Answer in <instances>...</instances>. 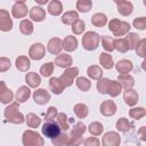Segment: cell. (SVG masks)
I'll return each mask as SVG.
<instances>
[{
  "mask_svg": "<svg viewBox=\"0 0 146 146\" xmlns=\"http://www.w3.org/2000/svg\"><path fill=\"white\" fill-rule=\"evenodd\" d=\"M103 131H104V127L100 122L95 121V122H91L89 124V132L92 136H100L103 133Z\"/></svg>",
  "mask_w": 146,
  "mask_h": 146,
  "instance_id": "cell-43",
  "label": "cell"
},
{
  "mask_svg": "<svg viewBox=\"0 0 146 146\" xmlns=\"http://www.w3.org/2000/svg\"><path fill=\"white\" fill-rule=\"evenodd\" d=\"M11 66L10 59L7 57H0V73L7 72Z\"/></svg>",
  "mask_w": 146,
  "mask_h": 146,
  "instance_id": "cell-52",
  "label": "cell"
},
{
  "mask_svg": "<svg viewBox=\"0 0 146 146\" xmlns=\"http://www.w3.org/2000/svg\"><path fill=\"white\" fill-rule=\"evenodd\" d=\"M87 74L91 80H99L103 78V70L98 65H91L87 70Z\"/></svg>",
  "mask_w": 146,
  "mask_h": 146,
  "instance_id": "cell-30",
  "label": "cell"
},
{
  "mask_svg": "<svg viewBox=\"0 0 146 146\" xmlns=\"http://www.w3.org/2000/svg\"><path fill=\"white\" fill-rule=\"evenodd\" d=\"M116 110H117L116 104L111 99L104 100L99 107V111L104 116H113L116 113Z\"/></svg>",
  "mask_w": 146,
  "mask_h": 146,
  "instance_id": "cell-9",
  "label": "cell"
},
{
  "mask_svg": "<svg viewBox=\"0 0 146 146\" xmlns=\"http://www.w3.org/2000/svg\"><path fill=\"white\" fill-rule=\"evenodd\" d=\"M47 50L51 55H58L63 50V40L59 38H51L47 43Z\"/></svg>",
  "mask_w": 146,
  "mask_h": 146,
  "instance_id": "cell-10",
  "label": "cell"
},
{
  "mask_svg": "<svg viewBox=\"0 0 146 146\" xmlns=\"http://www.w3.org/2000/svg\"><path fill=\"white\" fill-rule=\"evenodd\" d=\"M100 144L99 139H97L96 137H88L84 141H83V145L84 146H98Z\"/></svg>",
  "mask_w": 146,
  "mask_h": 146,
  "instance_id": "cell-54",
  "label": "cell"
},
{
  "mask_svg": "<svg viewBox=\"0 0 146 146\" xmlns=\"http://www.w3.org/2000/svg\"><path fill=\"white\" fill-rule=\"evenodd\" d=\"M31 96V90H30V87L27 86H22L18 88V90L16 91V95H15V98L18 103H25Z\"/></svg>",
  "mask_w": 146,
  "mask_h": 146,
  "instance_id": "cell-19",
  "label": "cell"
},
{
  "mask_svg": "<svg viewBox=\"0 0 146 146\" xmlns=\"http://www.w3.org/2000/svg\"><path fill=\"white\" fill-rule=\"evenodd\" d=\"M86 130H87L86 124L82 123V122H78V123H75L73 125L70 136L71 137H82V135L86 132Z\"/></svg>",
  "mask_w": 146,
  "mask_h": 146,
  "instance_id": "cell-37",
  "label": "cell"
},
{
  "mask_svg": "<svg viewBox=\"0 0 146 146\" xmlns=\"http://www.w3.org/2000/svg\"><path fill=\"white\" fill-rule=\"evenodd\" d=\"M138 133H139L141 140H146V128H145V127H141V128L139 129Z\"/></svg>",
  "mask_w": 146,
  "mask_h": 146,
  "instance_id": "cell-55",
  "label": "cell"
},
{
  "mask_svg": "<svg viewBox=\"0 0 146 146\" xmlns=\"http://www.w3.org/2000/svg\"><path fill=\"white\" fill-rule=\"evenodd\" d=\"M25 81L30 88H38L41 83V78L35 72H29L25 75Z\"/></svg>",
  "mask_w": 146,
  "mask_h": 146,
  "instance_id": "cell-20",
  "label": "cell"
},
{
  "mask_svg": "<svg viewBox=\"0 0 146 146\" xmlns=\"http://www.w3.org/2000/svg\"><path fill=\"white\" fill-rule=\"evenodd\" d=\"M32 97L38 105H44L50 100V94L46 89H36L33 92Z\"/></svg>",
  "mask_w": 146,
  "mask_h": 146,
  "instance_id": "cell-12",
  "label": "cell"
},
{
  "mask_svg": "<svg viewBox=\"0 0 146 146\" xmlns=\"http://www.w3.org/2000/svg\"><path fill=\"white\" fill-rule=\"evenodd\" d=\"M125 40L128 41V44H129V50H133L137 42L140 40L139 39V35L137 33H132V32H128L127 33V36H125Z\"/></svg>",
  "mask_w": 146,
  "mask_h": 146,
  "instance_id": "cell-45",
  "label": "cell"
},
{
  "mask_svg": "<svg viewBox=\"0 0 146 146\" xmlns=\"http://www.w3.org/2000/svg\"><path fill=\"white\" fill-rule=\"evenodd\" d=\"M68 138H70V136L66 135L65 131H64V132H60L57 137L52 138V139H51V143H52V145H55V146H64V145H67Z\"/></svg>",
  "mask_w": 146,
  "mask_h": 146,
  "instance_id": "cell-41",
  "label": "cell"
},
{
  "mask_svg": "<svg viewBox=\"0 0 146 146\" xmlns=\"http://www.w3.org/2000/svg\"><path fill=\"white\" fill-rule=\"evenodd\" d=\"M75 7L80 13H88L92 8V1L91 0H78Z\"/></svg>",
  "mask_w": 146,
  "mask_h": 146,
  "instance_id": "cell-39",
  "label": "cell"
},
{
  "mask_svg": "<svg viewBox=\"0 0 146 146\" xmlns=\"http://www.w3.org/2000/svg\"><path fill=\"white\" fill-rule=\"evenodd\" d=\"M78 75H79V68L75 67V66H70V67L65 68L64 73L59 76V79L65 84V87H71L74 82V79Z\"/></svg>",
  "mask_w": 146,
  "mask_h": 146,
  "instance_id": "cell-5",
  "label": "cell"
},
{
  "mask_svg": "<svg viewBox=\"0 0 146 146\" xmlns=\"http://www.w3.org/2000/svg\"><path fill=\"white\" fill-rule=\"evenodd\" d=\"M107 23H108V29L112 31V33H114V32L119 29V26H120V24H121V21L117 19V18H113V19H111V21L107 22Z\"/></svg>",
  "mask_w": 146,
  "mask_h": 146,
  "instance_id": "cell-53",
  "label": "cell"
},
{
  "mask_svg": "<svg viewBox=\"0 0 146 146\" xmlns=\"http://www.w3.org/2000/svg\"><path fill=\"white\" fill-rule=\"evenodd\" d=\"M15 65H16V68L18 71H21V72H27L30 70L31 62H30V58L26 57V56H18L16 58Z\"/></svg>",
  "mask_w": 146,
  "mask_h": 146,
  "instance_id": "cell-24",
  "label": "cell"
},
{
  "mask_svg": "<svg viewBox=\"0 0 146 146\" xmlns=\"http://www.w3.org/2000/svg\"><path fill=\"white\" fill-rule=\"evenodd\" d=\"M120 143H121V136L115 131H108L102 138L103 146H119Z\"/></svg>",
  "mask_w": 146,
  "mask_h": 146,
  "instance_id": "cell-7",
  "label": "cell"
},
{
  "mask_svg": "<svg viewBox=\"0 0 146 146\" xmlns=\"http://www.w3.org/2000/svg\"><path fill=\"white\" fill-rule=\"evenodd\" d=\"M97 91L100 94V95H106V89H107V83H108V79L106 78H100L99 80H97Z\"/></svg>",
  "mask_w": 146,
  "mask_h": 146,
  "instance_id": "cell-49",
  "label": "cell"
},
{
  "mask_svg": "<svg viewBox=\"0 0 146 146\" xmlns=\"http://www.w3.org/2000/svg\"><path fill=\"white\" fill-rule=\"evenodd\" d=\"M38 5H40V6H43V5H46V3H48L49 2V0H34Z\"/></svg>",
  "mask_w": 146,
  "mask_h": 146,
  "instance_id": "cell-57",
  "label": "cell"
},
{
  "mask_svg": "<svg viewBox=\"0 0 146 146\" xmlns=\"http://www.w3.org/2000/svg\"><path fill=\"white\" fill-rule=\"evenodd\" d=\"M99 63L105 70H111L114 66L113 57L110 55V52H100L99 55Z\"/></svg>",
  "mask_w": 146,
  "mask_h": 146,
  "instance_id": "cell-26",
  "label": "cell"
},
{
  "mask_svg": "<svg viewBox=\"0 0 146 146\" xmlns=\"http://www.w3.org/2000/svg\"><path fill=\"white\" fill-rule=\"evenodd\" d=\"M54 64L57 65L58 67L66 68V67L72 66V64H73V59H72V57H71L68 54H58V56L55 58Z\"/></svg>",
  "mask_w": 146,
  "mask_h": 146,
  "instance_id": "cell-14",
  "label": "cell"
},
{
  "mask_svg": "<svg viewBox=\"0 0 146 146\" xmlns=\"http://www.w3.org/2000/svg\"><path fill=\"white\" fill-rule=\"evenodd\" d=\"M116 5H117V11L122 16H129L133 11V5L128 0H123Z\"/></svg>",
  "mask_w": 146,
  "mask_h": 146,
  "instance_id": "cell-22",
  "label": "cell"
},
{
  "mask_svg": "<svg viewBox=\"0 0 146 146\" xmlns=\"http://www.w3.org/2000/svg\"><path fill=\"white\" fill-rule=\"evenodd\" d=\"M133 50L136 51V54L138 56L145 57V55H146V39H140L137 42V44H136V47H135Z\"/></svg>",
  "mask_w": 146,
  "mask_h": 146,
  "instance_id": "cell-47",
  "label": "cell"
},
{
  "mask_svg": "<svg viewBox=\"0 0 146 146\" xmlns=\"http://www.w3.org/2000/svg\"><path fill=\"white\" fill-rule=\"evenodd\" d=\"M72 32L74 33V34H82L83 32H84V30H86V24H84V22L82 21V19H76L72 25Z\"/></svg>",
  "mask_w": 146,
  "mask_h": 146,
  "instance_id": "cell-46",
  "label": "cell"
},
{
  "mask_svg": "<svg viewBox=\"0 0 146 146\" xmlns=\"http://www.w3.org/2000/svg\"><path fill=\"white\" fill-rule=\"evenodd\" d=\"M30 18L33 21V22H42L46 19V10L39 6H35V7H32L30 9Z\"/></svg>",
  "mask_w": 146,
  "mask_h": 146,
  "instance_id": "cell-16",
  "label": "cell"
},
{
  "mask_svg": "<svg viewBox=\"0 0 146 146\" xmlns=\"http://www.w3.org/2000/svg\"><path fill=\"white\" fill-rule=\"evenodd\" d=\"M114 65H115L116 71H117L120 74L130 73V72L132 71V68H133L132 63H131L130 60H128V59H121V60H119V62H117L116 64H114Z\"/></svg>",
  "mask_w": 146,
  "mask_h": 146,
  "instance_id": "cell-18",
  "label": "cell"
},
{
  "mask_svg": "<svg viewBox=\"0 0 146 146\" xmlns=\"http://www.w3.org/2000/svg\"><path fill=\"white\" fill-rule=\"evenodd\" d=\"M102 40V47L106 52H111L114 50V39L108 35H103L100 38Z\"/></svg>",
  "mask_w": 146,
  "mask_h": 146,
  "instance_id": "cell-36",
  "label": "cell"
},
{
  "mask_svg": "<svg viewBox=\"0 0 146 146\" xmlns=\"http://www.w3.org/2000/svg\"><path fill=\"white\" fill-rule=\"evenodd\" d=\"M65 84L62 82L59 78H50L49 80V89L55 95H60L65 90Z\"/></svg>",
  "mask_w": 146,
  "mask_h": 146,
  "instance_id": "cell-13",
  "label": "cell"
},
{
  "mask_svg": "<svg viewBox=\"0 0 146 146\" xmlns=\"http://www.w3.org/2000/svg\"><path fill=\"white\" fill-rule=\"evenodd\" d=\"M19 31L22 34L24 35H30L33 33L34 31V26L33 23L30 19H22L19 23Z\"/></svg>",
  "mask_w": 146,
  "mask_h": 146,
  "instance_id": "cell-29",
  "label": "cell"
},
{
  "mask_svg": "<svg viewBox=\"0 0 146 146\" xmlns=\"http://www.w3.org/2000/svg\"><path fill=\"white\" fill-rule=\"evenodd\" d=\"M57 124L59 125V128H60V130H63V131H67L68 129H70V124H68V121H67V115L64 113V112H62V113H58L57 114Z\"/></svg>",
  "mask_w": 146,
  "mask_h": 146,
  "instance_id": "cell-38",
  "label": "cell"
},
{
  "mask_svg": "<svg viewBox=\"0 0 146 146\" xmlns=\"http://www.w3.org/2000/svg\"><path fill=\"white\" fill-rule=\"evenodd\" d=\"M132 25L133 27H136L137 30H145L146 29V17H138V18H135L133 22H132Z\"/></svg>",
  "mask_w": 146,
  "mask_h": 146,
  "instance_id": "cell-51",
  "label": "cell"
},
{
  "mask_svg": "<svg viewBox=\"0 0 146 146\" xmlns=\"http://www.w3.org/2000/svg\"><path fill=\"white\" fill-rule=\"evenodd\" d=\"M123 100L128 106H135V105H137V103L139 100V95L132 88L125 89L123 92Z\"/></svg>",
  "mask_w": 146,
  "mask_h": 146,
  "instance_id": "cell-11",
  "label": "cell"
},
{
  "mask_svg": "<svg viewBox=\"0 0 146 146\" xmlns=\"http://www.w3.org/2000/svg\"><path fill=\"white\" fill-rule=\"evenodd\" d=\"M76 19H79V14L75 10H70V11H65L62 16V22L65 25H72Z\"/></svg>",
  "mask_w": 146,
  "mask_h": 146,
  "instance_id": "cell-28",
  "label": "cell"
},
{
  "mask_svg": "<svg viewBox=\"0 0 146 146\" xmlns=\"http://www.w3.org/2000/svg\"><path fill=\"white\" fill-rule=\"evenodd\" d=\"M146 115V110L144 107H132L129 111V116L133 120H140Z\"/></svg>",
  "mask_w": 146,
  "mask_h": 146,
  "instance_id": "cell-40",
  "label": "cell"
},
{
  "mask_svg": "<svg viewBox=\"0 0 146 146\" xmlns=\"http://www.w3.org/2000/svg\"><path fill=\"white\" fill-rule=\"evenodd\" d=\"M41 131H42V135L49 139H52L55 137H57L62 130L59 128V125L57 124V122L55 121H46L43 124H42V128H41Z\"/></svg>",
  "mask_w": 146,
  "mask_h": 146,
  "instance_id": "cell-4",
  "label": "cell"
},
{
  "mask_svg": "<svg viewBox=\"0 0 146 146\" xmlns=\"http://www.w3.org/2000/svg\"><path fill=\"white\" fill-rule=\"evenodd\" d=\"M3 115H5L6 120L10 123L22 124L23 122H25L24 115L19 112V103L18 102L8 104V106L3 111Z\"/></svg>",
  "mask_w": 146,
  "mask_h": 146,
  "instance_id": "cell-1",
  "label": "cell"
},
{
  "mask_svg": "<svg viewBox=\"0 0 146 146\" xmlns=\"http://www.w3.org/2000/svg\"><path fill=\"white\" fill-rule=\"evenodd\" d=\"M91 24L96 27H103L107 24V17L103 13H96L91 17Z\"/></svg>",
  "mask_w": 146,
  "mask_h": 146,
  "instance_id": "cell-27",
  "label": "cell"
},
{
  "mask_svg": "<svg viewBox=\"0 0 146 146\" xmlns=\"http://www.w3.org/2000/svg\"><path fill=\"white\" fill-rule=\"evenodd\" d=\"M122 92V87L116 80H108L106 95H110L111 97H117Z\"/></svg>",
  "mask_w": 146,
  "mask_h": 146,
  "instance_id": "cell-17",
  "label": "cell"
},
{
  "mask_svg": "<svg viewBox=\"0 0 146 146\" xmlns=\"http://www.w3.org/2000/svg\"><path fill=\"white\" fill-rule=\"evenodd\" d=\"M114 50H117L119 52H127L129 50V44L125 38H117L114 39Z\"/></svg>",
  "mask_w": 146,
  "mask_h": 146,
  "instance_id": "cell-33",
  "label": "cell"
},
{
  "mask_svg": "<svg viewBox=\"0 0 146 146\" xmlns=\"http://www.w3.org/2000/svg\"><path fill=\"white\" fill-rule=\"evenodd\" d=\"M47 10L52 16H59L63 13V3L59 0H51L48 3Z\"/></svg>",
  "mask_w": 146,
  "mask_h": 146,
  "instance_id": "cell-21",
  "label": "cell"
},
{
  "mask_svg": "<svg viewBox=\"0 0 146 146\" xmlns=\"http://www.w3.org/2000/svg\"><path fill=\"white\" fill-rule=\"evenodd\" d=\"M115 3H119V2H121V1H123V0H113Z\"/></svg>",
  "mask_w": 146,
  "mask_h": 146,
  "instance_id": "cell-59",
  "label": "cell"
},
{
  "mask_svg": "<svg viewBox=\"0 0 146 146\" xmlns=\"http://www.w3.org/2000/svg\"><path fill=\"white\" fill-rule=\"evenodd\" d=\"M14 97H15V96H14L13 91L7 88L3 92L0 94V103H2V104H10V103L13 102Z\"/></svg>",
  "mask_w": 146,
  "mask_h": 146,
  "instance_id": "cell-48",
  "label": "cell"
},
{
  "mask_svg": "<svg viewBox=\"0 0 146 146\" xmlns=\"http://www.w3.org/2000/svg\"><path fill=\"white\" fill-rule=\"evenodd\" d=\"M130 24L128 23V22H124V21H121V24H120V26H119V29L113 33V35L114 36H122V35H125L129 31H130Z\"/></svg>",
  "mask_w": 146,
  "mask_h": 146,
  "instance_id": "cell-44",
  "label": "cell"
},
{
  "mask_svg": "<svg viewBox=\"0 0 146 146\" xmlns=\"http://www.w3.org/2000/svg\"><path fill=\"white\" fill-rule=\"evenodd\" d=\"M117 81L121 84V87L124 88V89H129V88H132L135 86V79L129 73L120 74L119 78H117Z\"/></svg>",
  "mask_w": 146,
  "mask_h": 146,
  "instance_id": "cell-25",
  "label": "cell"
},
{
  "mask_svg": "<svg viewBox=\"0 0 146 146\" xmlns=\"http://www.w3.org/2000/svg\"><path fill=\"white\" fill-rule=\"evenodd\" d=\"M6 89H7V86H6V83H5L3 81H0V94H1V92H3Z\"/></svg>",
  "mask_w": 146,
  "mask_h": 146,
  "instance_id": "cell-56",
  "label": "cell"
},
{
  "mask_svg": "<svg viewBox=\"0 0 146 146\" xmlns=\"http://www.w3.org/2000/svg\"><path fill=\"white\" fill-rule=\"evenodd\" d=\"M78 48V40L75 36L73 35H67L64 40H63V49L67 52L74 51Z\"/></svg>",
  "mask_w": 146,
  "mask_h": 146,
  "instance_id": "cell-23",
  "label": "cell"
},
{
  "mask_svg": "<svg viewBox=\"0 0 146 146\" xmlns=\"http://www.w3.org/2000/svg\"><path fill=\"white\" fill-rule=\"evenodd\" d=\"M99 41H100V36L97 32L94 31H89L86 32L82 36V47L88 50V51H94L98 48L99 46Z\"/></svg>",
  "mask_w": 146,
  "mask_h": 146,
  "instance_id": "cell-2",
  "label": "cell"
},
{
  "mask_svg": "<svg viewBox=\"0 0 146 146\" xmlns=\"http://www.w3.org/2000/svg\"><path fill=\"white\" fill-rule=\"evenodd\" d=\"M115 127H116V129H117L120 132L127 133V132H129V131H130V129H131L132 124L128 121V119H125V117H120V119L116 121Z\"/></svg>",
  "mask_w": 146,
  "mask_h": 146,
  "instance_id": "cell-32",
  "label": "cell"
},
{
  "mask_svg": "<svg viewBox=\"0 0 146 146\" xmlns=\"http://www.w3.org/2000/svg\"><path fill=\"white\" fill-rule=\"evenodd\" d=\"M75 84H76V87H78L81 91H88V90H90V88H91V81H90L89 79L84 78V76H79V78H76Z\"/></svg>",
  "mask_w": 146,
  "mask_h": 146,
  "instance_id": "cell-35",
  "label": "cell"
},
{
  "mask_svg": "<svg viewBox=\"0 0 146 146\" xmlns=\"http://www.w3.org/2000/svg\"><path fill=\"white\" fill-rule=\"evenodd\" d=\"M22 143L24 146H42L44 140L36 131L25 130L22 136Z\"/></svg>",
  "mask_w": 146,
  "mask_h": 146,
  "instance_id": "cell-3",
  "label": "cell"
},
{
  "mask_svg": "<svg viewBox=\"0 0 146 146\" xmlns=\"http://www.w3.org/2000/svg\"><path fill=\"white\" fill-rule=\"evenodd\" d=\"M44 55H46V47L40 42L33 43L29 49V56L33 60H40L44 57Z\"/></svg>",
  "mask_w": 146,
  "mask_h": 146,
  "instance_id": "cell-6",
  "label": "cell"
},
{
  "mask_svg": "<svg viewBox=\"0 0 146 146\" xmlns=\"http://www.w3.org/2000/svg\"><path fill=\"white\" fill-rule=\"evenodd\" d=\"M11 15L14 18H24L27 15V7L25 3H21V2H16L13 7H11Z\"/></svg>",
  "mask_w": 146,
  "mask_h": 146,
  "instance_id": "cell-15",
  "label": "cell"
},
{
  "mask_svg": "<svg viewBox=\"0 0 146 146\" xmlns=\"http://www.w3.org/2000/svg\"><path fill=\"white\" fill-rule=\"evenodd\" d=\"M75 115L79 117V119H84L88 116V113H89V110H88V106L83 103H78L74 105V108H73Z\"/></svg>",
  "mask_w": 146,
  "mask_h": 146,
  "instance_id": "cell-31",
  "label": "cell"
},
{
  "mask_svg": "<svg viewBox=\"0 0 146 146\" xmlns=\"http://www.w3.org/2000/svg\"><path fill=\"white\" fill-rule=\"evenodd\" d=\"M54 66L55 64L52 62H48V63H44L41 67H40V74L44 78H49L51 76V74L54 73Z\"/></svg>",
  "mask_w": 146,
  "mask_h": 146,
  "instance_id": "cell-42",
  "label": "cell"
},
{
  "mask_svg": "<svg viewBox=\"0 0 146 146\" xmlns=\"http://www.w3.org/2000/svg\"><path fill=\"white\" fill-rule=\"evenodd\" d=\"M57 114H58L57 108L55 106H50L44 114V120L46 121H55V119L57 117Z\"/></svg>",
  "mask_w": 146,
  "mask_h": 146,
  "instance_id": "cell-50",
  "label": "cell"
},
{
  "mask_svg": "<svg viewBox=\"0 0 146 146\" xmlns=\"http://www.w3.org/2000/svg\"><path fill=\"white\" fill-rule=\"evenodd\" d=\"M13 29V19L9 15V11L6 9H0V31L9 32Z\"/></svg>",
  "mask_w": 146,
  "mask_h": 146,
  "instance_id": "cell-8",
  "label": "cell"
},
{
  "mask_svg": "<svg viewBox=\"0 0 146 146\" xmlns=\"http://www.w3.org/2000/svg\"><path fill=\"white\" fill-rule=\"evenodd\" d=\"M16 2H21V3H25L26 2V0H15Z\"/></svg>",
  "mask_w": 146,
  "mask_h": 146,
  "instance_id": "cell-58",
  "label": "cell"
},
{
  "mask_svg": "<svg viewBox=\"0 0 146 146\" xmlns=\"http://www.w3.org/2000/svg\"><path fill=\"white\" fill-rule=\"evenodd\" d=\"M25 122L29 128H38L41 124V119L34 113H29L25 117Z\"/></svg>",
  "mask_w": 146,
  "mask_h": 146,
  "instance_id": "cell-34",
  "label": "cell"
}]
</instances>
